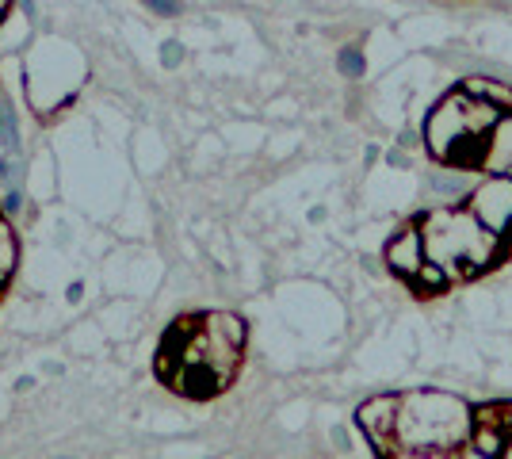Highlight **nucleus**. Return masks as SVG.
<instances>
[{
    "mask_svg": "<svg viewBox=\"0 0 512 459\" xmlns=\"http://www.w3.org/2000/svg\"><path fill=\"white\" fill-rule=\"evenodd\" d=\"M505 111L470 96L467 88H455L448 100H440L425 123V146L436 161H448L451 169H486L490 142Z\"/></svg>",
    "mask_w": 512,
    "mask_h": 459,
    "instance_id": "nucleus-1",
    "label": "nucleus"
},
{
    "mask_svg": "<svg viewBox=\"0 0 512 459\" xmlns=\"http://www.w3.org/2000/svg\"><path fill=\"white\" fill-rule=\"evenodd\" d=\"M474 437V414L463 398L444 391H409L398 406L394 456H451Z\"/></svg>",
    "mask_w": 512,
    "mask_h": 459,
    "instance_id": "nucleus-2",
    "label": "nucleus"
},
{
    "mask_svg": "<svg viewBox=\"0 0 512 459\" xmlns=\"http://www.w3.org/2000/svg\"><path fill=\"white\" fill-rule=\"evenodd\" d=\"M428 261H436L448 276H470L497 261L501 238L470 207L463 211H436L421 222Z\"/></svg>",
    "mask_w": 512,
    "mask_h": 459,
    "instance_id": "nucleus-3",
    "label": "nucleus"
},
{
    "mask_svg": "<svg viewBox=\"0 0 512 459\" xmlns=\"http://www.w3.org/2000/svg\"><path fill=\"white\" fill-rule=\"evenodd\" d=\"M467 207L490 226L497 238L512 245V176L493 173V180L474 184Z\"/></svg>",
    "mask_w": 512,
    "mask_h": 459,
    "instance_id": "nucleus-4",
    "label": "nucleus"
},
{
    "mask_svg": "<svg viewBox=\"0 0 512 459\" xmlns=\"http://www.w3.org/2000/svg\"><path fill=\"white\" fill-rule=\"evenodd\" d=\"M398 406H402V394H379V398H367L360 410H356V425H360V433L367 437V444H375L379 456H394Z\"/></svg>",
    "mask_w": 512,
    "mask_h": 459,
    "instance_id": "nucleus-5",
    "label": "nucleus"
},
{
    "mask_svg": "<svg viewBox=\"0 0 512 459\" xmlns=\"http://www.w3.org/2000/svg\"><path fill=\"white\" fill-rule=\"evenodd\" d=\"M386 268L390 272H398L402 280H413L428 261V249H425V230L413 222L406 230H398L394 238L386 241Z\"/></svg>",
    "mask_w": 512,
    "mask_h": 459,
    "instance_id": "nucleus-6",
    "label": "nucleus"
},
{
    "mask_svg": "<svg viewBox=\"0 0 512 459\" xmlns=\"http://www.w3.org/2000/svg\"><path fill=\"white\" fill-rule=\"evenodd\" d=\"M486 169H490V173H505V176L512 173V111H509V119H501L497 131H493Z\"/></svg>",
    "mask_w": 512,
    "mask_h": 459,
    "instance_id": "nucleus-7",
    "label": "nucleus"
},
{
    "mask_svg": "<svg viewBox=\"0 0 512 459\" xmlns=\"http://www.w3.org/2000/svg\"><path fill=\"white\" fill-rule=\"evenodd\" d=\"M12 222L16 219L0 215V287L8 284L16 276V268H20V238H16Z\"/></svg>",
    "mask_w": 512,
    "mask_h": 459,
    "instance_id": "nucleus-8",
    "label": "nucleus"
},
{
    "mask_svg": "<svg viewBox=\"0 0 512 459\" xmlns=\"http://www.w3.org/2000/svg\"><path fill=\"white\" fill-rule=\"evenodd\" d=\"M0 150L23 157V131H20V115L12 108L8 96H0Z\"/></svg>",
    "mask_w": 512,
    "mask_h": 459,
    "instance_id": "nucleus-9",
    "label": "nucleus"
},
{
    "mask_svg": "<svg viewBox=\"0 0 512 459\" xmlns=\"http://www.w3.org/2000/svg\"><path fill=\"white\" fill-rule=\"evenodd\" d=\"M459 88H467L470 96H478V100H486V104H497L501 111H512V88L501 85V81H493V77H467Z\"/></svg>",
    "mask_w": 512,
    "mask_h": 459,
    "instance_id": "nucleus-10",
    "label": "nucleus"
},
{
    "mask_svg": "<svg viewBox=\"0 0 512 459\" xmlns=\"http://www.w3.org/2000/svg\"><path fill=\"white\" fill-rule=\"evenodd\" d=\"M23 207H27V192H23V176H12V180L4 184V196H0V215H8V219H20Z\"/></svg>",
    "mask_w": 512,
    "mask_h": 459,
    "instance_id": "nucleus-11",
    "label": "nucleus"
},
{
    "mask_svg": "<svg viewBox=\"0 0 512 459\" xmlns=\"http://www.w3.org/2000/svg\"><path fill=\"white\" fill-rule=\"evenodd\" d=\"M337 69H341V77H348V81H360L363 73H367V62H363L360 46H341Z\"/></svg>",
    "mask_w": 512,
    "mask_h": 459,
    "instance_id": "nucleus-12",
    "label": "nucleus"
},
{
    "mask_svg": "<svg viewBox=\"0 0 512 459\" xmlns=\"http://www.w3.org/2000/svg\"><path fill=\"white\" fill-rule=\"evenodd\" d=\"M448 280H451V276L436 261H425V268L413 276L417 291H444V287H448Z\"/></svg>",
    "mask_w": 512,
    "mask_h": 459,
    "instance_id": "nucleus-13",
    "label": "nucleus"
},
{
    "mask_svg": "<svg viewBox=\"0 0 512 459\" xmlns=\"http://www.w3.org/2000/svg\"><path fill=\"white\" fill-rule=\"evenodd\" d=\"M432 188L440 192V196H467L474 192V184H470V176H459V173H436L432 176Z\"/></svg>",
    "mask_w": 512,
    "mask_h": 459,
    "instance_id": "nucleus-14",
    "label": "nucleus"
},
{
    "mask_svg": "<svg viewBox=\"0 0 512 459\" xmlns=\"http://www.w3.org/2000/svg\"><path fill=\"white\" fill-rule=\"evenodd\" d=\"M157 58H161V66H165V69H180V66H184V58H188V50H184V43H180V39H165Z\"/></svg>",
    "mask_w": 512,
    "mask_h": 459,
    "instance_id": "nucleus-15",
    "label": "nucleus"
},
{
    "mask_svg": "<svg viewBox=\"0 0 512 459\" xmlns=\"http://www.w3.org/2000/svg\"><path fill=\"white\" fill-rule=\"evenodd\" d=\"M146 8H150L153 16H165V20H176L180 12H184V4L180 0H142Z\"/></svg>",
    "mask_w": 512,
    "mask_h": 459,
    "instance_id": "nucleus-16",
    "label": "nucleus"
},
{
    "mask_svg": "<svg viewBox=\"0 0 512 459\" xmlns=\"http://www.w3.org/2000/svg\"><path fill=\"white\" fill-rule=\"evenodd\" d=\"M12 176H23V157H12V153H0V184H8Z\"/></svg>",
    "mask_w": 512,
    "mask_h": 459,
    "instance_id": "nucleus-17",
    "label": "nucleus"
},
{
    "mask_svg": "<svg viewBox=\"0 0 512 459\" xmlns=\"http://www.w3.org/2000/svg\"><path fill=\"white\" fill-rule=\"evenodd\" d=\"M81 299H85V284H81V280H73V284L65 287V303H69V306H77V303H81Z\"/></svg>",
    "mask_w": 512,
    "mask_h": 459,
    "instance_id": "nucleus-18",
    "label": "nucleus"
},
{
    "mask_svg": "<svg viewBox=\"0 0 512 459\" xmlns=\"http://www.w3.org/2000/svg\"><path fill=\"white\" fill-rule=\"evenodd\" d=\"M417 142H421V138H417V131H402V134H398V146H402V150H413Z\"/></svg>",
    "mask_w": 512,
    "mask_h": 459,
    "instance_id": "nucleus-19",
    "label": "nucleus"
},
{
    "mask_svg": "<svg viewBox=\"0 0 512 459\" xmlns=\"http://www.w3.org/2000/svg\"><path fill=\"white\" fill-rule=\"evenodd\" d=\"M35 383H39V379H35V375H20V379H16V391H20V394L35 391Z\"/></svg>",
    "mask_w": 512,
    "mask_h": 459,
    "instance_id": "nucleus-20",
    "label": "nucleus"
},
{
    "mask_svg": "<svg viewBox=\"0 0 512 459\" xmlns=\"http://www.w3.org/2000/svg\"><path fill=\"white\" fill-rule=\"evenodd\" d=\"M16 4H20V12L27 16V20H31L35 12H39V0H16Z\"/></svg>",
    "mask_w": 512,
    "mask_h": 459,
    "instance_id": "nucleus-21",
    "label": "nucleus"
},
{
    "mask_svg": "<svg viewBox=\"0 0 512 459\" xmlns=\"http://www.w3.org/2000/svg\"><path fill=\"white\" fill-rule=\"evenodd\" d=\"M386 165H406V153H402V150H390V153H386Z\"/></svg>",
    "mask_w": 512,
    "mask_h": 459,
    "instance_id": "nucleus-22",
    "label": "nucleus"
},
{
    "mask_svg": "<svg viewBox=\"0 0 512 459\" xmlns=\"http://www.w3.org/2000/svg\"><path fill=\"white\" fill-rule=\"evenodd\" d=\"M363 161H367V165H375V161H379V150H375V146H367V153H363Z\"/></svg>",
    "mask_w": 512,
    "mask_h": 459,
    "instance_id": "nucleus-23",
    "label": "nucleus"
},
{
    "mask_svg": "<svg viewBox=\"0 0 512 459\" xmlns=\"http://www.w3.org/2000/svg\"><path fill=\"white\" fill-rule=\"evenodd\" d=\"M8 12H12V0H0V23L8 20Z\"/></svg>",
    "mask_w": 512,
    "mask_h": 459,
    "instance_id": "nucleus-24",
    "label": "nucleus"
}]
</instances>
